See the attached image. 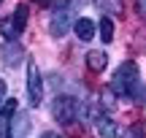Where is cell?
Returning <instances> with one entry per match:
<instances>
[{"label":"cell","mask_w":146,"mask_h":138,"mask_svg":"<svg viewBox=\"0 0 146 138\" xmlns=\"http://www.w3.org/2000/svg\"><path fill=\"white\" fill-rule=\"evenodd\" d=\"M125 138H141V133H138V130H130V133H127Z\"/></svg>","instance_id":"44dd1931"},{"label":"cell","mask_w":146,"mask_h":138,"mask_svg":"<svg viewBox=\"0 0 146 138\" xmlns=\"http://www.w3.org/2000/svg\"><path fill=\"white\" fill-rule=\"evenodd\" d=\"M16 114H19V103H16L14 98H5L3 108H0V122H3V127H8L11 119H14Z\"/></svg>","instance_id":"8fae6325"},{"label":"cell","mask_w":146,"mask_h":138,"mask_svg":"<svg viewBox=\"0 0 146 138\" xmlns=\"http://www.w3.org/2000/svg\"><path fill=\"white\" fill-rule=\"evenodd\" d=\"M92 125L98 127V133L103 135V138H116V133H119V130H116V125L108 119V114H98Z\"/></svg>","instance_id":"ba28073f"},{"label":"cell","mask_w":146,"mask_h":138,"mask_svg":"<svg viewBox=\"0 0 146 138\" xmlns=\"http://www.w3.org/2000/svg\"><path fill=\"white\" fill-rule=\"evenodd\" d=\"M70 3L68 5H57V8H52V16H49V33H52L54 38H62L68 35V27H70Z\"/></svg>","instance_id":"277c9868"},{"label":"cell","mask_w":146,"mask_h":138,"mask_svg":"<svg viewBox=\"0 0 146 138\" xmlns=\"http://www.w3.org/2000/svg\"><path fill=\"white\" fill-rule=\"evenodd\" d=\"M38 138H62V135H60V133H52V130H46V133H41Z\"/></svg>","instance_id":"ac0fdd59"},{"label":"cell","mask_w":146,"mask_h":138,"mask_svg":"<svg viewBox=\"0 0 146 138\" xmlns=\"http://www.w3.org/2000/svg\"><path fill=\"white\" fill-rule=\"evenodd\" d=\"M41 100H43V76L38 70L35 60H27V103L38 108Z\"/></svg>","instance_id":"3957f363"},{"label":"cell","mask_w":146,"mask_h":138,"mask_svg":"<svg viewBox=\"0 0 146 138\" xmlns=\"http://www.w3.org/2000/svg\"><path fill=\"white\" fill-rule=\"evenodd\" d=\"M52 117H54V122H60V125H68L73 122V119L78 117V100L76 98H70V95H57L52 100Z\"/></svg>","instance_id":"7a4b0ae2"},{"label":"cell","mask_w":146,"mask_h":138,"mask_svg":"<svg viewBox=\"0 0 146 138\" xmlns=\"http://www.w3.org/2000/svg\"><path fill=\"white\" fill-rule=\"evenodd\" d=\"M135 5H138V14H141V16H146V0H138Z\"/></svg>","instance_id":"e0dca14e"},{"label":"cell","mask_w":146,"mask_h":138,"mask_svg":"<svg viewBox=\"0 0 146 138\" xmlns=\"http://www.w3.org/2000/svg\"><path fill=\"white\" fill-rule=\"evenodd\" d=\"M73 33H76V38H81V41H92L95 33H98V25H95L92 19H87V16H81V19L73 22Z\"/></svg>","instance_id":"8992f818"},{"label":"cell","mask_w":146,"mask_h":138,"mask_svg":"<svg viewBox=\"0 0 146 138\" xmlns=\"http://www.w3.org/2000/svg\"><path fill=\"white\" fill-rule=\"evenodd\" d=\"M0 38L8 41V43L19 38V30H16V25H14V16H3V19H0Z\"/></svg>","instance_id":"7c38bea8"},{"label":"cell","mask_w":146,"mask_h":138,"mask_svg":"<svg viewBox=\"0 0 146 138\" xmlns=\"http://www.w3.org/2000/svg\"><path fill=\"white\" fill-rule=\"evenodd\" d=\"M8 130H11V138H25L30 133V117H27V114H16V117L11 119Z\"/></svg>","instance_id":"52a82bcc"},{"label":"cell","mask_w":146,"mask_h":138,"mask_svg":"<svg viewBox=\"0 0 146 138\" xmlns=\"http://www.w3.org/2000/svg\"><path fill=\"white\" fill-rule=\"evenodd\" d=\"M0 138H11V130H8V127H3V130H0Z\"/></svg>","instance_id":"ffe728a7"},{"label":"cell","mask_w":146,"mask_h":138,"mask_svg":"<svg viewBox=\"0 0 146 138\" xmlns=\"http://www.w3.org/2000/svg\"><path fill=\"white\" fill-rule=\"evenodd\" d=\"M95 5H98L100 11H103L106 16H125V0H95Z\"/></svg>","instance_id":"30bf717a"},{"label":"cell","mask_w":146,"mask_h":138,"mask_svg":"<svg viewBox=\"0 0 146 138\" xmlns=\"http://www.w3.org/2000/svg\"><path fill=\"white\" fill-rule=\"evenodd\" d=\"M108 87L114 90L116 98H135L138 95V65L133 62V60L122 62L119 68L114 70Z\"/></svg>","instance_id":"6da1fadb"},{"label":"cell","mask_w":146,"mask_h":138,"mask_svg":"<svg viewBox=\"0 0 146 138\" xmlns=\"http://www.w3.org/2000/svg\"><path fill=\"white\" fill-rule=\"evenodd\" d=\"M35 3H38V5H43V8H46V5H52L54 0H35Z\"/></svg>","instance_id":"7402d4cb"},{"label":"cell","mask_w":146,"mask_h":138,"mask_svg":"<svg viewBox=\"0 0 146 138\" xmlns=\"http://www.w3.org/2000/svg\"><path fill=\"white\" fill-rule=\"evenodd\" d=\"M98 33H100V38H103L106 43H111V38H114V22H111V16H103V19H100Z\"/></svg>","instance_id":"9a60e30c"},{"label":"cell","mask_w":146,"mask_h":138,"mask_svg":"<svg viewBox=\"0 0 146 138\" xmlns=\"http://www.w3.org/2000/svg\"><path fill=\"white\" fill-rule=\"evenodd\" d=\"M22 57H25V49H22L16 41L5 43V46H3V54H0V60H3L5 68H16V65L22 62Z\"/></svg>","instance_id":"5b68a950"},{"label":"cell","mask_w":146,"mask_h":138,"mask_svg":"<svg viewBox=\"0 0 146 138\" xmlns=\"http://www.w3.org/2000/svg\"><path fill=\"white\" fill-rule=\"evenodd\" d=\"M114 106H116L114 90H111V87H103V90H100V108H103V111H114Z\"/></svg>","instance_id":"5bb4252c"},{"label":"cell","mask_w":146,"mask_h":138,"mask_svg":"<svg viewBox=\"0 0 146 138\" xmlns=\"http://www.w3.org/2000/svg\"><path fill=\"white\" fill-rule=\"evenodd\" d=\"M0 3H3V0H0Z\"/></svg>","instance_id":"603a6c76"},{"label":"cell","mask_w":146,"mask_h":138,"mask_svg":"<svg viewBox=\"0 0 146 138\" xmlns=\"http://www.w3.org/2000/svg\"><path fill=\"white\" fill-rule=\"evenodd\" d=\"M5 95H8V87H5V81H0V103H5Z\"/></svg>","instance_id":"2e32d148"},{"label":"cell","mask_w":146,"mask_h":138,"mask_svg":"<svg viewBox=\"0 0 146 138\" xmlns=\"http://www.w3.org/2000/svg\"><path fill=\"white\" fill-rule=\"evenodd\" d=\"M11 16H14V25H16V30H19V35H22V33H25V27H27V16H30V8H27L25 3H19V5L14 8V14H11Z\"/></svg>","instance_id":"4fadbf2b"},{"label":"cell","mask_w":146,"mask_h":138,"mask_svg":"<svg viewBox=\"0 0 146 138\" xmlns=\"http://www.w3.org/2000/svg\"><path fill=\"white\" fill-rule=\"evenodd\" d=\"M135 98H138V100H141V103H146V84L141 87V92H138V95H135Z\"/></svg>","instance_id":"d6986e66"},{"label":"cell","mask_w":146,"mask_h":138,"mask_svg":"<svg viewBox=\"0 0 146 138\" xmlns=\"http://www.w3.org/2000/svg\"><path fill=\"white\" fill-rule=\"evenodd\" d=\"M84 62H87V68L92 70V73H103L106 65H108V57H106V52H100V49H98V52H89Z\"/></svg>","instance_id":"9c48e42d"}]
</instances>
